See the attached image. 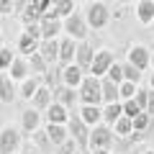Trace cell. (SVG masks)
<instances>
[{
    "instance_id": "obj_1",
    "label": "cell",
    "mask_w": 154,
    "mask_h": 154,
    "mask_svg": "<svg viewBox=\"0 0 154 154\" xmlns=\"http://www.w3.org/2000/svg\"><path fill=\"white\" fill-rule=\"evenodd\" d=\"M69 134L77 139V144H80V149H88L90 146V123H85V118H82V113H77L75 108H72V113H69Z\"/></svg>"
},
{
    "instance_id": "obj_2",
    "label": "cell",
    "mask_w": 154,
    "mask_h": 154,
    "mask_svg": "<svg viewBox=\"0 0 154 154\" xmlns=\"http://www.w3.org/2000/svg\"><path fill=\"white\" fill-rule=\"evenodd\" d=\"M80 100L82 103H93V105H98L103 100V82H98V75H90L82 80V85H80Z\"/></svg>"
},
{
    "instance_id": "obj_3",
    "label": "cell",
    "mask_w": 154,
    "mask_h": 154,
    "mask_svg": "<svg viewBox=\"0 0 154 154\" xmlns=\"http://www.w3.org/2000/svg\"><path fill=\"white\" fill-rule=\"evenodd\" d=\"M88 18H82L80 13H72V16H67V21H64V31H67V36H72V38H85L88 36Z\"/></svg>"
},
{
    "instance_id": "obj_4",
    "label": "cell",
    "mask_w": 154,
    "mask_h": 154,
    "mask_svg": "<svg viewBox=\"0 0 154 154\" xmlns=\"http://www.w3.org/2000/svg\"><path fill=\"white\" fill-rule=\"evenodd\" d=\"M110 144H113V131H110V126H98L95 123L93 131H90V146L93 149H108Z\"/></svg>"
},
{
    "instance_id": "obj_5",
    "label": "cell",
    "mask_w": 154,
    "mask_h": 154,
    "mask_svg": "<svg viewBox=\"0 0 154 154\" xmlns=\"http://www.w3.org/2000/svg\"><path fill=\"white\" fill-rule=\"evenodd\" d=\"M18 144H21V134L16 128H3L0 131V154H16Z\"/></svg>"
},
{
    "instance_id": "obj_6",
    "label": "cell",
    "mask_w": 154,
    "mask_h": 154,
    "mask_svg": "<svg viewBox=\"0 0 154 154\" xmlns=\"http://www.w3.org/2000/svg\"><path fill=\"white\" fill-rule=\"evenodd\" d=\"M88 23L93 28H103L105 23H108V8H105L103 3H93V5L88 8Z\"/></svg>"
},
{
    "instance_id": "obj_7",
    "label": "cell",
    "mask_w": 154,
    "mask_h": 154,
    "mask_svg": "<svg viewBox=\"0 0 154 154\" xmlns=\"http://www.w3.org/2000/svg\"><path fill=\"white\" fill-rule=\"evenodd\" d=\"M82 72H85V69L77 64V62H75V64H72V62H69V64H64V69H62V80H64V85L80 88V85H82V80H85Z\"/></svg>"
},
{
    "instance_id": "obj_8",
    "label": "cell",
    "mask_w": 154,
    "mask_h": 154,
    "mask_svg": "<svg viewBox=\"0 0 154 154\" xmlns=\"http://www.w3.org/2000/svg\"><path fill=\"white\" fill-rule=\"evenodd\" d=\"M128 62L136 64L139 69H146V67L152 64V54H149L146 46H134V49L128 51Z\"/></svg>"
},
{
    "instance_id": "obj_9",
    "label": "cell",
    "mask_w": 154,
    "mask_h": 154,
    "mask_svg": "<svg viewBox=\"0 0 154 154\" xmlns=\"http://www.w3.org/2000/svg\"><path fill=\"white\" fill-rule=\"evenodd\" d=\"M110 64H113V54H110V51H98L95 59H93L90 72H93V75H108Z\"/></svg>"
},
{
    "instance_id": "obj_10",
    "label": "cell",
    "mask_w": 154,
    "mask_h": 154,
    "mask_svg": "<svg viewBox=\"0 0 154 154\" xmlns=\"http://www.w3.org/2000/svg\"><path fill=\"white\" fill-rule=\"evenodd\" d=\"M77 98H80V93H75V88H72V85H62V88H54V100L64 103L67 108H75Z\"/></svg>"
},
{
    "instance_id": "obj_11",
    "label": "cell",
    "mask_w": 154,
    "mask_h": 154,
    "mask_svg": "<svg viewBox=\"0 0 154 154\" xmlns=\"http://www.w3.org/2000/svg\"><path fill=\"white\" fill-rule=\"evenodd\" d=\"M59 44H62V41H57V38H44V41H41V46H38V51L46 57V62H49V64L59 62Z\"/></svg>"
},
{
    "instance_id": "obj_12",
    "label": "cell",
    "mask_w": 154,
    "mask_h": 154,
    "mask_svg": "<svg viewBox=\"0 0 154 154\" xmlns=\"http://www.w3.org/2000/svg\"><path fill=\"white\" fill-rule=\"evenodd\" d=\"M38 46H41V44H38V36H36V33H31V31L26 28V33L18 38V49H21L26 57H31L33 51H38Z\"/></svg>"
},
{
    "instance_id": "obj_13",
    "label": "cell",
    "mask_w": 154,
    "mask_h": 154,
    "mask_svg": "<svg viewBox=\"0 0 154 154\" xmlns=\"http://www.w3.org/2000/svg\"><path fill=\"white\" fill-rule=\"evenodd\" d=\"M46 118H49L51 123H64V121H69L67 105H64V103H59V100H54V103L49 105V110H46Z\"/></svg>"
},
{
    "instance_id": "obj_14",
    "label": "cell",
    "mask_w": 154,
    "mask_h": 154,
    "mask_svg": "<svg viewBox=\"0 0 154 154\" xmlns=\"http://www.w3.org/2000/svg\"><path fill=\"white\" fill-rule=\"evenodd\" d=\"M93 59H95V57H93V46L85 44V41H82V44H77V57H75L77 64L82 67V69H90V67H93Z\"/></svg>"
},
{
    "instance_id": "obj_15",
    "label": "cell",
    "mask_w": 154,
    "mask_h": 154,
    "mask_svg": "<svg viewBox=\"0 0 154 154\" xmlns=\"http://www.w3.org/2000/svg\"><path fill=\"white\" fill-rule=\"evenodd\" d=\"M46 134H49V139H51L54 146H59V144H64L67 139H69V136H67L69 128H64L62 123H51V121H49V126H46Z\"/></svg>"
},
{
    "instance_id": "obj_16",
    "label": "cell",
    "mask_w": 154,
    "mask_h": 154,
    "mask_svg": "<svg viewBox=\"0 0 154 154\" xmlns=\"http://www.w3.org/2000/svg\"><path fill=\"white\" fill-rule=\"evenodd\" d=\"M75 57H77V44L72 41V36H67L64 41L59 44V62L62 64H69Z\"/></svg>"
},
{
    "instance_id": "obj_17",
    "label": "cell",
    "mask_w": 154,
    "mask_h": 154,
    "mask_svg": "<svg viewBox=\"0 0 154 154\" xmlns=\"http://www.w3.org/2000/svg\"><path fill=\"white\" fill-rule=\"evenodd\" d=\"M103 100L105 103H116V100H121V85L113 82L110 77L103 80Z\"/></svg>"
},
{
    "instance_id": "obj_18",
    "label": "cell",
    "mask_w": 154,
    "mask_h": 154,
    "mask_svg": "<svg viewBox=\"0 0 154 154\" xmlns=\"http://www.w3.org/2000/svg\"><path fill=\"white\" fill-rule=\"evenodd\" d=\"M62 31L59 18H41V38H54Z\"/></svg>"
},
{
    "instance_id": "obj_19",
    "label": "cell",
    "mask_w": 154,
    "mask_h": 154,
    "mask_svg": "<svg viewBox=\"0 0 154 154\" xmlns=\"http://www.w3.org/2000/svg\"><path fill=\"white\" fill-rule=\"evenodd\" d=\"M28 64H31L33 75H41V77H44V72L49 69V62H46V57L41 54V51H33V54L28 57Z\"/></svg>"
},
{
    "instance_id": "obj_20",
    "label": "cell",
    "mask_w": 154,
    "mask_h": 154,
    "mask_svg": "<svg viewBox=\"0 0 154 154\" xmlns=\"http://www.w3.org/2000/svg\"><path fill=\"white\" fill-rule=\"evenodd\" d=\"M51 98H54V90L49 88V85H46V88H38V93L33 95V108H49L51 105Z\"/></svg>"
},
{
    "instance_id": "obj_21",
    "label": "cell",
    "mask_w": 154,
    "mask_h": 154,
    "mask_svg": "<svg viewBox=\"0 0 154 154\" xmlns=\"http://www.w3.org/2000/svg\"><path fill=\"white\" fill-rule=\"evenodd\" d=\"M121 116H123V103H118V100H116V103H105V110H103L105 123H110V126H113Z\"/></svg>"
},
{
    "instance_id": "obj_22",
    "label": "cell",
    "mask_w": 154,
    "mask_h": 154,
    "mask_svg": "<svg viewBox=\"0 0 154 154\" xmlns=\"http://www.w3.org/2000/svg\"><path fill=\"white\" fill-rule=\"evenodd\" d=\"M136 13H139V21L141 23H152L154 21V0H139Z\"/></svg>"
},
{
    "instance_id": "obj_23",
    "label": "cell",
    "mask_w": 154,
    "mask_h": 154,
    "mask_svg": "<svg viewBox=\"0 0 154 154\" xmlns=\"http://www.w3.org/2000/svg\"><path fill=\"white\" fill-rule=\"evenodd\" d=\"M82 113V118H85V123H90V126H95V123L103 118V110L98 108V105H93V103H85V108L80 110Z\"/></svg>"
},
{
    "instance_id": "obj_24",
    "label": "cell",
    "mask_w": 154,
    "mask_h": 154,
    "mask_svg": "<svg viewBox=\"0 0 154 154\" xmlns=\"http://www.w3.org/2000/svg\"><path fill=\"white\" fill-rule=\"evenodd\" d=\"M38 108H28V110H23V118H21V123H23V128L26 131H36L38 128Z\"/></svg>"
},
{
    "instance_id": "obj_25",
    "label": "cell",
    "mask_w": 154,
    "mask_h": 154,
    "mask_svg": "<svg viewBox=\"0 0 154 154\" xmlns=\"http://www.w3.org/2000/svg\"><path fill=\"white\" fill-rule=\"evenodd\" d=\"M113 128H116V134H118V136H128L131 131H136V128H134V118H131V116H126V113H123L121 118L113 123Z\"/></svg>"
},
{
    "instance_id": "obj_26",
    "label": "cell",
    "mask_w": 154,
    "mask_h": 154,
    "mask_svg": "<svg viewBox=\"0 0 154 154\" xmlns=\"http://www.w3.org/2000/svg\"><path fill=\"white\" fill-rule=\"evenodd\" d=\"M28 72H31V64H26L23 59H13V64H11V77H16V80H26Z\"/></svg>"
},
{
    "instance_id": "obj_27",
    "label": "cell",
    "mask_w": 154,
    "mask_h": 154,
    "mask_svg": "<svg viewBox=\"0 0 154 154\" xmlns=\"http://www.w3.org/2000/svg\"><path fill=\"white\" fill-rule=\"evenodd\" d=\"M44 82L49 85L51 90H54V88H59V82H64V80H62V69H57L54 64H49V69L44 72Z\"/></svg>"
},
{
    "instance_id": "obj_28",
    "label": "cell",
    "mask_w": 154,
    "mask_h": 154,
    "mask_svg": "<svg viewBox=\"0 0 154 154\" xmlns=\"http://www.w3.org/2000/svg\"><path fill=\"white\" fill-rule=\"evenodd\" d=\"M0 100H3V103H11L13 100V85H11V80H8V75L0 77Z\"/></svg>"
},
{
    "instance_id": "obj_29",
    "label": "cell",
    "mask_w": 154,
    "mask_h": 154,
    "mask_svg": "<svg viewBox=\"0 0 154 154\" xmlns=\"http://www.w3.org/2000/svg\"><path fill=\"white\" fill-rule=\"evenodd\" d=\"M149 126H152V113H149V110H141V113L134 118V128H136V131H144V128H149Z\"/></svg>"
},
{
    "instance_id": "obj_30",
    "label": "cell",
    "mask_w": 154,
    "mask_h": 154,
    "mask_svg": "<svg viewBox=\"0 0 154 154\" xmlns=\"http://www.w3.org/2000/svg\"><path fill=\"white\" fill-rule=\"evenodd\" d=\"M36 93H38V80H36V77H31V80L26 77V80H23V98L31 100Z\"/></svg>"
},
{
    "instance_id": "obj_31",
    "label": "cell",
    "mask_w": 154,
    "mask_h": 154,
    "mask_svg": "<svg viewBox=\"0 0 154 154\" xmlns=\"http://www.w3.org/2000/svg\"><path fill=\"white\" fill-rule=\"evenodd\" d=\"M141 105H139L136 103V98H128V100H123V113H126V116H131V118H136V116L139 113H141Z\"/></svg>"
},
{
    "instance_id": "obj_32",
    "label": "cell",
    "mask_w": 154,
    "mask_h": 154,
    "mask_svg": "<svg viewBox=\"0 0 154 154\" xmlns=\"http://www.w3.org/2000/svg\"><path fill=\"white\" fill-rule=\"evenodd\" d=\"M136 85H139V82L123 80V82H121V100H128V98H134V95L139 93V90H136Z\"/></svg>"
},
{
    "instance_id": "obj_33",
    "label": "cell",
    "mask_w": 154,
    "mask_h": 154,
    "mask_svg": "<svg viewBox=\"0 0 154 154\" xmlns=\"http://www.w3.org/2000/svg\"><path fill=\"white\" fill-rule=\"evenodd\" d=\"M123 72H126V80H131V82H141V69H139L136 64H123Z\"/></svg>"
},
{
    "instance_id": "obj_34",
    "label": "cell",
    "mask_w": 154,
    "mask_h": 154,
    "mask_svg": "<svg viewBox=\"0 0 154 154\" xmlns=\"http://www.w3.org/2000/svg\"><path fill=\"white\" fill-rule=\"evenodd\" d=\"M77 146H80V144H77V139H75V136H69L64 144H59L57 154H75V152H77Z\"/></svg>"
},
{
    "instance_id": "obj_35",
    "label": "cell",
    "mask_w": 154,
    "mask_h": 154,
    "mask_svg": "<svg viewBox=\"0 0 154 154\" xmlns=\"http://www.w3.org/2000/svg\"><path fill=\"white\" fill-rule=\"evenodd\" d=\"M108 77L113 80V82H118V85H121L123 80H126V72H123V67H121V64H110V69H108Z\"/></svg>"
},
{
    "instance_id": "obj_36",
    "label": "cell",
    "mask_w": 154,
    "mask_h": 154,
    "mask_svg": "<svg viewBox=\"0 0 154 154\" xmlns=\"http://www.w3.org/2000/svg\"><path fill=\"white\" fill-rule=\"evenodd\" d=\"M57 11H59V18L62 16H72V11H75V3L72 0H57Z\"/></svg>"
},
{
    "instance_id": "obj_37",
    "label": "cell",
    "mask_w": 154,
    "mask_h": 154,
    "mask_svg": "<svg viewBox=\"0 0 154 154\" xmlns=\"http://www.w3.org/2000/svg\"><path fill=\"white\" fill-rule=\"evenodd\" d=\"M11 64H13V51L8 49V46H3V49H0V67H3V69H11Z\"/></svg>"
},
{
    "instance_id": "obj_38",
    "label": "cell",
    "mask_w": 154,
    "mask_h": 154,
    "mask_svg": "<svg viewBox=\"0 0 154 154\" xmlns=\"http://www.w3.org/2000/svg\"><path fill=\"white\" fill-rule=\"evenodd\" d=\"M134 98H136V103L141 105L144 110H146V105H149V90H139V93L134 95Z\"/></svg>"
},
{
    "instance_id": "obj_39",
    "label": "cell",
    "mask_w": 154,
    "mask_h": 154,
    "mask_svg": "<svg viewBox=\"0 0 154 154\" xmlns=\"http://www.w3.org/2000/svg\"><path fill=\"white\" fill-rule=\"evenodd\" d=\"M11 11H16V3H13V0H0V13L8 16Z\"/></svg>"
},
{
    "instance_id": "obj_40",
    "label": "cell",
    "mask_w": 154,
    "mask_h": 154,
    "mask_svg": "<svg viewBox=\"0 0 154 154\" xmlns=\"http://www.w3.org/2000/svg\"><path fill=\"white\" fill-rule=\"evenodd\" d=\"M26 5H28V0H16V11H18V13L26 11Z\"/></svg>"
},
{
    "instance_id": "obj_41",
    "label": "cell",
    "mask_w": 154,
    "mask_h": 154,
    "mask_svg": "<svg viewBox=\"0 0 154 154\" xmlns=\"http://www.w3.org/2000/svg\"><path fill=\"white\" fill-rule=\"evenodd\" d=\"M23 154H38V149L33 146V144H26V146H23Z\"/></svg>"
},
{
    "instance_id": "obj_42",
    "label": "cell",
    "mask_w": 154,
    "mask_h": 154,
    "mask_svg": "<svg viewBox=\"0 0 154 154\" xmlns=\"http://www.w3.org/2000/svg\"><path fill=\"white\" fill-rule=\"evenodd\" d=\"M149 113H154V93H149V105H146Z\"/></svg>"
},
{
    "instance_id": "obj_43",
    "label": "cell",
    "mask_w": 154,
    "mask_h": 154,
    "mask_svg": "<svg viewBox=\"0 0 154 154\" xmlns=\"http://www.w3.org/2000/svg\"><path fill=\"white\" fill-rule=\"evenodd\" d=\"M93 154H110V152H108V149H105V146H103V149H95V152H93Z\"/></svg>"
},
{
    "instance_id": "obj_44",
    "label": "cell",
    "mask_w": 154,
    "mask_h": 154,
    "mask_svg": "<svg viewBox=\"0 0 154 154\" xmlns=\"http://www.w3.org/2000/svg\"><path fill=\"white\" fill-rule=\"evenodd\" d=\"M152 88H154V75H152Z\"/></svg>"
},
{
    "instance_id": "obj_45",
    "label": "cell",
    "mask_w": 154,
    "mask_h": 154,
    "mask_svg": "<svg viewBox=\"0 0 154 154\" xmlns=\"http://www.w3.org/2000/svg\"><path fill=\"white\" fill-rule=\"evenodd\" d=\"M75 154H85V152H75Z\"/></svg>"
},
{
    "instance_id": "obj_46",
    "label": "cell",
    "mask_w": 154,
    "mask_h": 154,
    "mask_svg": "<svg viewBox=\"0 0 154 154\" xmlns=\"http://www.w3.org/2000/svg\"><path fill=\"white\" fill-rule=\"evenodd\" d=\"M152 64H154V57H152Z\"/></svg>"
},
{
    "instance_id": "obj_47",
    "label": "cell",
    "mask_w": 154,
    "mask_h": 154,
    "mask_svg": "<svg viewBox=\"0 0 154 154\" xmlns=\"http://www.w3.org/2000/svg\"><path fill=\"white\" fill-rule=\"evenodd\" d=\"M144 154H152V152H144Z\"/></svg>"
}]
</instances>
